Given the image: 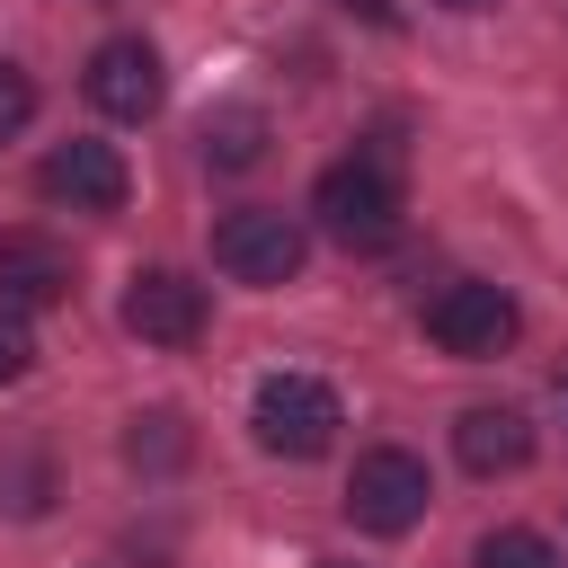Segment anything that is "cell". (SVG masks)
Segmentation results:
<instances>
[{
    "mask_svg": "<svg viewBox=\"0 0 568 568\" xmlns=\"http://www.w3.org/2000/svg\"><path fill=\"white\" fill-rule=\"evenodd\" d=\"M311 213H320V231H328L337 248H390V240H399V213H408V195H399V151L364 142V151H346L337 169H320Z\"/></svg>",
    "mask_w": 568,
    "mask_h": 568,
    "instance_id": "cell-1",
    "label": "cell"
},
{
    "mask_svg": "<svg viewBox=\"0 0 568 568\" xmlns=\"http://www.w3.org/2000/svg\"><path fill=\"white\" fill-rule=\"evenodd\" d=\"M248 426H257L266 453H284V462H320V453L337 444L346 408H337V390L311 382V373H266L257 399H248Z\"/></svg>",
    "mask_w": 568,
    "mask_h": 568,
    "instance_id": "cell-2",
    "label": "cell"
},
{
    "mask_svg": "<svg viewBox=\"0 0 568 568\" xmlns=\"http://www.w3.org/2000/svg\"><path fill=\"white\" fill-rule=\"evenodd\" d=\"M302 257H311V231L293 213H275V204H240V213L213 222V266L231 284H293Z\"/></svg>",
    "mask_w": 568,
    "mask_h": 568,
    "instance_id": "cell-3",
    "label": "cell"
},
{
    "mask_svg": "<svg viewBox=\"0 0 568 568\" xmlns=\"http://www.w3.org/2000/svg\"><path fill=\"white\" fill-rule=\"evenodd\" d=\"M426 506H435V479H426L417 453H399V444L355 453V470H346V515H355L364 532H408V524H426Z\"/></svg>",
    "mask_w": 568,
    "mask_h": 568,
    "instance_id": "cell-4",
    "label": "cell"
},
{
    "mask_svg": "<svg viewBox=\"0 0 568 568\" xmlns=\"http://www.w3.org/2000/svg\"><path fill=\"white\" fill-rule=\"evenodd\" d=\"M515 328H524V311H515V293H506V284H444V293L426 302V337H435L444 355H462V364L506 355V346H515Z\"/></svg>",
    "mask_w": 568,
    "mask_h": 568,
    "instance_id": "cell-5",
    "label": "cell"
},
{
    "mask_svg": "<svg viewBox=\"0 0 568 568\" xmlns=\"http://www.w3.org/2000/svg\"><path fill=\"white\" fill-rule=\"evenodd\" d=\"M160 53L142 44V36H106L98 53H89V106L98 115H115V124H142V115H160Z\"/></svg>",
    "mask_w": 568,
    "mask_h": 568,
    "instance_id": "cell-6",
    "label": "cell"
},
{
    "mask_svg": "<svg viewBox=\"0 0 568 568\" xmlns=\"http://www.w3.org/2000/svg\"><path fill=\"white\" fill-rule=\"evenodd\" d=\"M124 328L142 346H195L204 337V284H186L178 266H142L124 284Z\"/></svg>",
    "mask_w": 568,
    "mask_h": 568,
    "instance_id": "cell-7",
    "label": "cell"
},
{
    "mask_svg": "<svg viewBox=\"0 0 568 568\" xmlns=\"http://www.w3.org/2000/svg\"><path fill=\"white\" fill-rule=\"evenodd\" d=\"M36 186H44L53 204H71V213H115L133 178H124L115 142H53L44 169H36Z\"/></svg>",
    "mask_w": 568,
    "mask_h": 568,
    "instance_id": "cell-8",
    "label": "cell"
},
{
    "mask_svg": "<svg viewBox=\"0 0 568 568\" xmlns=\"http://www.w3.org/2000/svg\"><path fill=\"white\" fill-rule=\"evenodd\" d=\"M453 453H462V470L506 479V470H524V462H532V426H524V408H462Z\"/></svg>",
    "mask_w": 568,
    "mask_h": 568,
    "instance_id": "cell-9",
    "label": "cell"
},
{
    "mask_svg": "<svg viewBox=\"0 0 568 568\" xmlns=\"http://www.w3.org/2000/svg\"><path fill=\"white\" fill-rule=\"evenodd\" d=\"M62 293H71V257L44 231H0V302L36 311V302H62Z\"/></svg>",
    "mask_w": 568,
    "mask_h": 568,
    "instance_id": "cell-10",
    "label": "cell"
},
{
    "mask_svg": "<svg viewBox=\"0 0 568 568\" xmlns=\"http://www.w3.org/2000/svg\"><path fill=\"white\" fill-rule=\"evenodd\" d=\"M266 151V115L257 106H222V115H204V160L213 169H248Z\"/></svg>",
    "mask_w": 568,
    "mask_h": 568,
    "instance_id": "cell-11",
    "label": "cell"
},
{
    "mask_svg": "<svg viewBox=\"0 0 568 568\" xmlns=\"http://www.w3.org/2000/svg\"><path fill=\"white\" fill-rule=\"evenodd\" d=\"M479 568H559V550H550L541 532L506 524V532H488V541H479Z\"/></svg>",
    "mask_w": 568,
    "mask_h": 568,
    "instance_id": "cell-12",
    "label": "cell"
},
{
    "mask_svg": "<svg viewBox=\"0 0 568 568\" xmlns=\"http://www.w3.org/2000/svg\"><path fill=\"white\" fill-rule=\"evenodd\" d=\"M124 453H133V462H178V453H186V435H178V417H169V408H151V417H133Z\"/></svg>",
    "mask_w": 568,
    "mask_h": 568,
    "instance_id": "cell-13",
    "label": "cell"
},
{
    "mask_svg": "<svg viewBox=\"0 0 568 568\" xmlns=\"http://www.w3.org/2000/svg\"><path fill=\"white\" fill-rule=\"evenodd\" d=\"M27 364H36V328H27V311H18V302H0V390H9V382H27Z\"/></svg>",
    "mask_w": 568,
    "mask_h": 568,
    "instance_id": "cell-14",
    "label": "cell"
},
{
    "mask_svg": "<svg viewBox=\"0 0 568 568\" xmlns=\"http://www.w3.org/2000/svg\"><path fill=\"white\" fill-rule=\"evenodd\" d=\"M27 115H36V80H27L18 62H0V142L27 133Z\"/></svg>",
    "mask_w": 568,
    "mask_h": 568,
    "instance_id": "cell-15",
    "label": "cell"
},
{
    "mask_svg": "<svg viewBox=\"0 0 568 568\" xmlns=\"http://www.w3.org/2000/svg\"><path fill=\"white\" fill-rule=\"evenodd\" d=\"M337 9H355V18H373V27H390V18H399L390 0H337Z\"/></svg>",
    "mask_w": 568,
    "mask_h": 568,
    "instance_id": "cell-16",
    "label": "cell"
},
{
    "mask_svg": "<svg viewBox=\"0 0 568 568\" xmlns=\"http://www.w3.org/2000/svg\"><path fill=\"white\" fill-rule=\"evenodd\" d=\"M550 408H559V426H568V373H559V382H550Z\"/></svg>",
    "mask_w": 568,
    "mask_h": 568,
    "instance_id": "cell-17",
    "label": "cell"
},
{
    "mask_svg": "<svg viewBox=\"0 0 568 568\" xmlns=\"http://www.w3.org/2000/svg\"><path fill=\"white\" fill-rule=\"evenodd\" d=\"M435 9H497V0H435Z\"/></svg>",
    "mask_w": 568,
    "mask_h": 568,
    "instance_id": "cell-18",
    "label": "cell"
},
{
    "mask_svg": "<svg viewBox=\"0 0 568 568\" xmlns=\"http://www.w3.org/2000/svg\"><path fill=\"white\" fill-rule=\"evenodd\" d=\"M320 568H337V559H320Z\"/></svg>",
    "mask_w": 568,
    "mask_h": 568,
    "instance_id": "cell-19",
    "label": "cell"
}]
</instances>
